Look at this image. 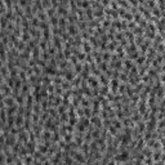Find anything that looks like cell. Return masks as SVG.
<instances>
[{
  "label": "cell",
  "mask_w": 165,
  "mask_h": 165,
  "mask_svg": "<svg viewBox=\"0 0 165 165\" xmlns=\"http://www.w3.org/2000/svg\"><path fill=\"white\" fill-rule=\"evenodd\" d=\"M125 67H126V68H130V70L134 67V66H133V63H132V61H130V59H126V61H125Z\"/></svg>",
  "instance_id": "cell-17"
},
{
  "label": "cell",
  "mask_w": 165,
  "mask_h": 165,
  "mask_svg": "<svg viewBox=\"0 0 165 165\" xmlns=\"http://www.w3.org/2000/svg\"><path fill=\"white\" fill-rule=\"evenodd\" d=\"M74 159H75V160L78 161L79 164H82V163L85 161V157H84V155H82L81 152H76L75 156H74Z\"/></svg>",
  "instance_id": "cell-6"
},
{
  "label": "cell",
  "mask_w": 165,
  "mask_h": 165,
  "mask_svg": "<svg viewBox=\"0 0 165 165\" xmlns=\"http://www.w3.org/2000/svg\"><path fill=\"white\" fill-rule=\"evenodd\" d=\"M110 25H111V20H110V18L104 20V22H103V26L104 27H110Z\"/></svg>",
  "instance_id": "cell-21"
},
{
  "label": "cell",
  "mask_w": 165,
  "mask_h": 165,
  "mask_svg": "<svg viewBox=\"0 0 165 165\" xmlns=\"http://www.w3.org/2000/svg\"><path fill=\"white\" fill-rule=\"evenodd\" d=\"M160 143H161V146H163V150L165 151V139H164V138L160 139Z\"/></svg>",
  "instance_id": "cell-27"
},
{
  "label": "cell",
  "mask_w": 165,
  "mask_h": 165,
  "mask_svg": "<svg viewBox=\"0 0 165 165\" xmlns=\"http://www.w3.org/2000/svg\"><path fill=\"white\" fill-rule=\"evenodd\" d=\"M107 165H116V161H115V160H111V161H110V163L107 164Z\"/></svg>",
  "instance_id": "cell-29"
},
{
  "label": "cell",
  "mask_w": 165,
  "mask_h": 165,
  "mask_svg": "<svg viewBox=\"0 0 165 165\" xmlns=\"http://www.w3.org/2000/svg\"><path fill=\"white\" fill-rule=\"evenodd\" d=\"M120 79H121V80H126V79H128L126 74H121V75H120Z\"/></svg>",
  "instance_id": "cell-28"
},
{
  "label": "cell",
  "mask_w": 165,
  "mask_h": 165,
  "mask_svg": "<svg viewBox=\"0 0 165 165\" xmlns=\"http://www.w3.org/2000/svg\"><path fill=\"white\" fill-rule=\"evenodd\" d=\"M78 165H82V164H78Z\"/></svg>",
  "instance_id": "cell-35"
},
{
  "label": "cell",
  "mask_w": 165,
  "mask_h": 165,
  "mask_svg": "<svg viewBox=\"0 0 165 165\" xmlns=\"http://www.w3.org/2000/svg\"><path fill=\"white\" fill-rule=\"evenodd\" d=\"M125 165H129V164H125Z\"/></svg>",
  "instance_id": "cell-36"
},
{
  "label": "cell",
  "mask_w": 165,
  "mask_h": 165,
  "mask_svg": "<svg viewBox=\"0 0 165 165\" xmlns=\"http://www.w3.org/2000/svg\"><path fill=\"white\" fill-rule=\"evenodd\" d=\"M99 81L102 82L103 85H108V79H107L106 75H101L99 76Z\"/></svg>",
  "instance_id": "cell-14"
},
{
  "label": "cell",
  "mask_w": 165,
  "mask_h": 165,
  "mask_svg": "<svg viewBox=\"0 0 165 165\" xmlns=\"http://www.w3.org/2000/svg\"><path fill=\"white\" fill-rule=\"evenodd\" d=\"M164 45H165V39H164Z\"/></svg>",
  "instance_id": "cell-34"
},
{
  "label": "cell",
  "mask_w": 165,
  "mask_h": 165,
  "mask_svg": "<svg viewBox=\"0 0 165 165\" xmlns=\"http://www.w3.org/2000/svg\"><path fill=\"white\" fill-rule=\"evenodd\" d=\"M13 124H14V117H13V116H9V119H8V125H9V128H12Z\"/></svg>",
  "instance_id": "cell-19"
},
{
  "label": "cell",
  "mask_w": 165,
  "mask_h": 165,
  "mask_svg": "<svg viewBox=\"0 0 165 165\" xmlns=\"http://www.w3.org/2000/svg\"><path fill=\"white\" fill-rule=\"evenodd\" d=\"M43 138L45 139V141L50 139V133H49V132H45V133H44V136H43Z\"/></svg>",
  "instance_id": "cell-22"
},
{
  "label": "cell",
  "mask_w": 165,
  "mask_h": 165,
  "mask_svg": "<svg viewBox=\"0 0 165 165\" xmlns=\"http://www.w3.org/2000/svg\"><path fill=\"white\" fill-rule=\"evenodd\" d=\"M82 49H84V52H85V53H88V54L92 52V46L89 45L88 41H84V43H82Z\"/></svg>",
  "instance_id": "cell-8"
},
{
  "label": "cell",
  "mask_w": 165,
  "mask_h": 165,
  "mask_svg": "<svg viewBox=\"0 0 165 165\" xmlns=\"http://www.w3.org/2000/svg\"><path fill=\"white\" fill-rule=\"evenodd\" d=\"M59 26H61V27H65V26H66V20H65V17H61V18H59Z\"/></svg>",
  "instance_id": "cell-20"
},
{
  "label": "cell",
  "mask_w": 165,
  "mask_h": 165,
  "mask_svg": "<svg viewBox=\"0 0 165 165\" xmlns=\"http://www.w3.org/2000/svg\"><path fill=\"white\" fill-rule=\"evenodd\" d=\"M63 76H65V79H66L67 81H74V80H75V74H74L72 71L66 70V71H65V75H63Z\"/></svg>",
  "instance_id": "cell-4"
},
{
  "label": "cell",
  "mask_w": 165,
  "mask_h": 165,
  "mask_svg": "<svg viewBox=\"0 0 165 165\" xmlns=\"http://www.w3.org/2000/svg\"><path fill=\"white\" fill-rule=\"evenodd\" d=\"M79 123H81L82 125L85 126V128H88V126H89V120H88L87 117H82V119H81V120H80V121H79Z\"/></svg>",
  "instance_id": "cell-16"
},
{
  "label": "cell",
  "mask_w": 165,
  "mask_h": 165,
  "mask_svg": "<svg viewBox=\"0 0 165 165\" xmlns=\"http://www.w3.org/2000/svg\"><path fill=\"white\" fill-rule=\"evenodd\" d=\"M153 165H163V163H161V161H156V163L153 164Z\"/></svg>",
  "instance_id": "cell-31"
},
{
  "label": "cell",
  "mask_w": 165,
  "mask_h": 165,
  "mask_svg": "<svg viewBox=\"0 0 165 165\" xmlns=\"http://www.w3.org/2000/svg\"><path fill=\"white\" fill-rule=\"evenodd\" d=\"M112 124H114V126L116 129H121V123L119 121V120H115V121H112Z\"/></svg>",
  "instance_id": "cell-18"
},
{
  "label": "cell",
  "mask_w": 165,
  "mask_h": 165,
  "mask_svg": "<svg viewBox=\"0 0 165 165\" xmlns=\"http://www.w3.org/2000/svg\"><path fill=\"white\" fill-rule=\"evenodd\" d=\"M143 62H146V57H144V56L138 57V59H137V65L141 66V65H143Z\"/></svg>",
  "instance_id": "cell-15"
},
{
  "label": "cell",
  "mask_w": 165,
  "mask_h": 165,
  "mask_svg": "<svg viewBox=\"0 0 165 165\" xmlns=\"http://www.w3.org/2000/svg\"><path fill=\"white\" fill-rule=\"evenodd\" d=\"M88 82H89V85H90V87H93L94 89H98V80H97V78H92V76H89Z\"/></svg>",
  "instance_id": "cell-5"
},
{
  "label": "cell",
  "mask_w": 165,
  "mask_h": 165,
  "mask_svg": "<svg viewBox=\"0 0 165 165\" xmlns=\"http://www.w3.org/2000/svg\"><path fill=\"white\" fill-rule=\"evenodd\" d=\"M163 71H165V65L163 66Z\"/></svg>",
  "instance_id": "cell-33"
},
{
  "label": "cell",
  "mask_w": 165,
  "mask_h": 165,
  "mask_svg": "<svg viewBox=\"0 0 165 165\" xmlns=\"http://www.w3.org/2000/svg\"><path fill=\"white\" fill-rule=\"evenodd\" d=\"M37 120H39V115H37V114H34V116H32V121H34V124H36Z\"/></svg>",
  "instance_id": "cell-25"
},
{
  "label": "cell",
  "mask_w": 165,
  "mask_h": 165,
  "mask_svg": "<svg viewBox=\"0 0 165 165\" xmlns=\"http://www.w3.org/2000/svg\"><path fill=\"white\" fill-rule=\"evenodd\" d=\"M116 46H117V43H116L115 40H111V41L108 43V45H107V50L111 52V50H114V49L116 48Z\"/></svg>",
  "instance_id": "cell-9"
},
{
  "label": "cell",
  "mask_w": 165,
  "mask_h": 165,
  "mask_svg": "<svg viewBox=\"0 0 165 165\" xmlns=\"http://www.w3.org/2000/svg\"><path fill=\"white\" fill-rule=\"evenodd\" d=\"M22 92H23V93H27V92H29V85H27V84H25L23 87H22Z\"/></svg>",
  "instance_id": "cell-26"
},
{
  "label": "cell",
  "mask_w": 165,
  "mask_h": 165,
  "mask_svg": "<svg viewBox=\"0 0 165 165\" xmlns=\"http://www.w3.org/2000/svg\"><path fill=\"white\" fill-rule=\"evenodd\" d=\"M44 72L48 76H52V75H57V70L54 67H52V66H46L45 68H44Z\"/></svg>",
  "instance_id": "cell-3"
},
{
  "label": "cell",
  "mask_w": 165,
  "mask_h": 165,
  "mask_svg": "<svg viewBox=\"0 0 165 165\" xmlns=\"http://www.w3.org/2000/svg\"><path fill=\"white\" fill-rule=\"evenodd\" d=\"M111 85H110V87H111V93L112 94H116V92H117V88L120 87V82H119V80H117V79H111Z\"/></svg>",
  "instance_id": "cell-2"
},
{
  "label": "cell",
  "mask_w": 165,
  "mask_h": 165,
  "mask_svg": "<svg viewBox=\"0 0 165 165\" xmlns=\"http://www.w3.org/2000/svg\"><path fill=\"white\" fill-rule=\"evenodd\" d=\"M22 124H23V119H22V116L17 115V116H16V125H17V128H20V129H21Z\"/></svg>",
  "instance_id": "cell-11"
},
{
  "label": "cell",
  "mask_w": 165,
  "mask_h": 165,
  "mask_svg": "<svg viewBox=\"0 0 165 165\" xmlns=\"http://www.w3.org/2000/svg\"><path fill=\"white\" fill-rule=\"evenodd\" d=\"M161 81L165 84V74H163V75H161Z\"/></svg>",
  "instance_id": "cell-30"
},
{
  "label": "cell",
  "mask_w": 165,
  "mask_h": 165,
  "mask_svg": "<svg viewBox=\"0 0 165 165\" xmlns=\"http://www.w3.org/2000/svg\"><path fill=\"white\" fill-rule=\"evenodd\" d=\"M152 157H153V160H155V161H159V160H160V157H161L160 150H156L155 152H152Z\"/></svg>",
  "instance_id": "cell-12"
},
{
  "label": "cell",
  "mask_w": 165,
  "mask_h": 165,
  "mask_svg": "<svg viewBox=\"0 0 165 165\" xmlns=\"http://www.w3.org/2000/svg\"><path fill=\"white\" fill-rule=\"evenodd\" d=\"M90 123L92 124H94V125H97V126H99L101 125V117H98V116H92V119H90Z\"/></svg>",
  "instance_id": "cell-10"
},
{
  "label": "cell",
  "mask_w": 165,
  "mask_h": 165,
  "mask_svg": "<svg viewBox=\"0 0 165 165\" xmlns=\"http://www.w3.org/2000/svg\"><path fill=\"white\" fill-rule=\"evenodd\" d=\"M114 160H115V161H128V160H129V151H126V150L121 151L119 155L115 156Z\"/></svg>",
  "instance_id": "cell-1"
},
{
  "label": "cell",
  "mask_w": 165,
  "mask_h": 165,
  "mask_svg": "<svg viewBox=\"0 0 165 165\" xmlns=\"http://www.w3.org/2000/svg\"><path fill=\"white\" fill-rule=\"evenodd\" d=\"M63 139H65V142L71 143V141H72V134H71V133H66L65 136H63Z\"/></svg>",
  "instance_id": "cell-13"
},
{
  "label": "cell",
  "mask_w": 165,
  "mask_h": 165,
  "mask_svg": "<svg viewBox=\"0 0 165 165\" xmlns=\"http://www.w3.org/2000/svg\"><path fill=\"white\" fill-rule=\"evenodd\" d=\"M16 165H23V164H22V161H17V163H16Z\"/></svg>",
  "instance_id": "cell-32"
},
{
  "label": "cell",
  "mask_w": 165,
  "mask_h": 165,
  "mask_svg": "<svg viewBox=\"0 0 165 165\" xmlns=\"http://www.w3.org/2000/svg\"><path fill=\"white\" fill-rule=\"evenodd\" d=\"M68 32H70V35H74V36L78 35V29H76L75 25H70L68 26Z\"/></svg>",
  "instance_id": "cell-7"
},
{
  "label": "cell",
  "mask_w": 165,
  "mask_h": 165,
  "mask_svg": "<svg viewBox=\"0 0 165 165\" xmlns=\"http://www.w3.org/2000/svg\"><path fill=\"white\" fill-rule=\"evenodd\" d=\"M115 36H116V39H117V40H120V41L124 40V37H123V34H121V32H117V34L115 35Z\"/></svg>",
  "instance_id": "cell-24"
},
{
  "label": "cell",
  "mask_w": 165,
  "mask_h": 165,
  "mask_svg": "<svg viewBox=\"0 0 165 165\" xmlns=\"http://www.w3.org/2000/svg\"><path fill=\"white\" fill-rule=\"evenodd\" d=\"M78 129H79V132H84V130H85V126L82 125L81 123H79V124H78Z\"/></svg>",
  "instance_id": "cell-23"
}]
</instances>
